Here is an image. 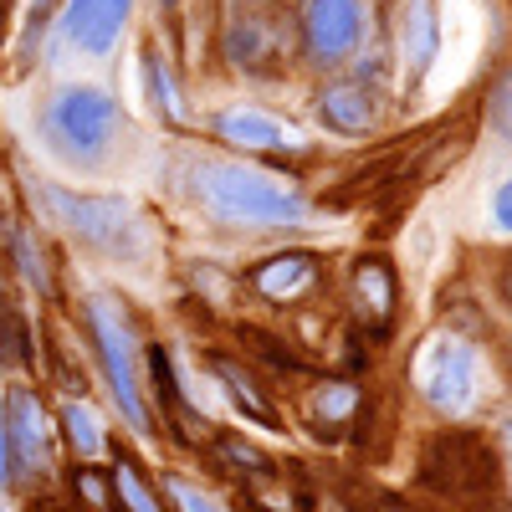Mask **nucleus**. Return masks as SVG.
Segmentation results:
<instances>
[{
    "label": "nucleus",
    "mask_w": 512,
    "mask_h": 512,
    "mask_svg": "<svg viewBox=\"0 0 512 512\" xmlns=\"http://www.w3.org/2000/svg\"><path fill=\"white\" fill-rule=\"evenodd\" d=\"M190 195L200 200L205 216L231 221V226H303L308 221V205L297 200L287 185L256 175L246 164H200Z\"/></svg>",
    "instance_id": "nucleus-1"
},
{
    "label": "nucleus",
    "mask_w": 512,
    "mask_h": 512,
    "mask_svg": "<svg viewBox=\"0 0 512 512\" xmlns=\"http://www.w3.org/2000/svg\"><path fill=\"white\" fill-rule=\"evenodd\" d=\"M41 134L67 164L93 169L118 134V103L103 88H62L41 113Z\"/></svg>",
    "instance_id": "nucleus-2"
},
{
    "label": "nucleus",
    "mask_w": 512,
    "mask_h": 512,
    "mask_svg": "<svg viewBox=\"0 0 512 512\" xmlns=\"http://www.w3.org/2000/svg\"><path fill=\"white\" fill-rule=\"evenodd\" d=\"M52 420L41 410V400L31 390L6 395V410H0V487H26L52 466Z\"/></svg>",
    "instance_id": "nucleus-3"
},
{
    "label": "nucleus",
    "mask_w": 512,
    "mask_h": 512,
    "mask_svg": "<svg viewBox=\"0 0 512 512\" xmlns=\"http://www.w3.org/2000/svg\"><path fill=\"white\" fill-rule=\"evenodd\" d=\"M88 323H93V344L103 359V379L123 410V420L144 436L149 431V405L139 390V369H134V333H128V318L118 308V297H93L88 303Z\"/></svg>",
    "instance_id": "nucleus-4"
},
{
    "label": "nucleus",
    "mask_w": 512,
    "mask_h": 512,
    "mask_svg": "<svg viewBox=\"0 0 512 512\" xmlns=\"http://www.w3.org/2000/svg\"><path fill=\"white\" fill-rule=\"evenodd\" d=\"M410 374H415V390L425 395V405H436L446 415L472 410V400H477V354L451 333L425 338L415 349Z\"/></svg>",
    "instance_id": "nucleus-5"
},
{
    "label": "nucleus",
    "mask_w": 512,
    "mask_h": 512,
    "mask_svg": "<svg viewBox=\"0 0 512 512\" xmlns=\"http://www.w3.org/2000/svg\"><path fill=\"white\" fill-rule=\"evenodd\" d=\"M47 200L57 205L67 231L82 236L88 246L113 251V256H128L139 246V221L123 200H93V195H67V190H47Z\"/></svg>",
    "instance_id": "nucleus-6"
},
{
    "label": "nucleus",
    "mask_w": 512,
    "mask_h": 512,
    "mask_svg": "<svg viewBox=\"0 0 512 512\" xmlns=\"http://www.w3.org/2000/svg\"><path fill=\"white\" fill-rule=\"evenodd\" d=\"M359 0H308V11H303V36H308V52L333 62V57H344L359 47Z\"/></svg>",
    "instance_id": "nucleus-7"
},
{
    "label": "nucleus",
    "mask_w": 512,
    "mask_h": 512,
    "mask_svg": "<svg viewBox=\"0 0 512 512\" xmlns=\"http://www.w3.org/2000/svg\"><path fill=\"white\" fill-rule=\"evenodd\" d=\"M128 6L134 0H67V16H62V31L77 52H88V57H103L123 21H128Z\"/></svg>",
    "instance_id": "nucleus-8"
},
{
    "label": "nucleus",
    "mask_w": 512,
    "mask_h": 512,
    "mask_svg": "<svg viewBox=\"0 0 512 512\" xmlns=\"http://www.w3.org/2000/svg\"><path fill=\"white\" fill-rule=\"evenodd\" d=\"M251 287L272 297V303H297L308 287H318V262L303 251H287V256H272V262H262L251 272Z\"/></svg>",
    "instance_id": "nucleus-9"
},
{
    "label": "nucleus",
    "mask_w": 512,
    "mask_h": 512,
    "mask_svg": "<svg viewBox=\"0 0 512 512\" xmlns=\"http://www.w3.org/2000/svg\"><path fill=\"white\" fill-rule=\"evenodd\" d=\"M216 134L226 144H241V149H282L292 144V134L282 128V118L262 113V108H226L216 118Z\"/></svg>",
    "instance_id": "nucleus-10"
},
{
    "label": "nucleus",
    "mask_w": 512,
    "mask_h": 512,
    "mask_svg": "<svg viewBox=\"0 0 512 512\" xmlns=\"http://www.w3.org/2000/svg\"><path fill=\"white\" fill-rule=\"evenodd\" d=\"M354 303L364 308V318L374 328L390 323V313H395V277H390V267L384 262H359L354 267Z\"/></svg>",
    "instance_id": "nucleus-11"
},
{
    "label": "nucleus",
    "mask_w": 512,
    "mask_h": 512,
    "mask_svg": "<svg viewBox=\"0 0 512 512\" xmlns=\"http://www.w3.org/2000/svg\"><path fill=\"white\" fill-rule=\"evenodd\" d=\"M436 36H441V11H436V0H415V6L405 11V62H410L415 77L431 67Z\"/></svg>",
    "instance_id": "nucleus-12"
},
{
    "label": "nucleus",
    "mask_w": 512,
    "mask_h": 512,
    "mask_svg": "<svg viewBox=\"0 0 512 512\" xmlns=\"http://www.w3.org/2000/svg\"><path fill=\"white\" fill-rule=\"evenodd\" d=\"M359 384L354 379H323L318 390L308 395V415L318 420V425H349L354 415H359Z\"/></svg>",
    "instance_id": "nucleus-13"
},
{
    "label": "nucleus",
    "mask_w": 512,
    "mask_h": 512,
    "mask_svg": "<svg viewBox=\"0 0 512 512\" xmlns=\"http://www.w3.org/2000/svg\"><path fill=\"white\" fill-rule=\"evenodd\" d=\"M323 118L333 128H344V134H364V128L374 123V103L364 98V88H354V82H338V88L323 93Z\"/></svg>",
    "instance_id": "nucleus-14"
},
{
    "label": "nucleus",
    "mask_w": 512,
    "mask_h": 512,
    "mask_svg": "<svg viewBox=\"0 0 512 512\" xmlns=\"http://www.w3.org/2000/svg\"><path fill=\"white\" fill-rule=\"evenodd\" d=\"M62 431H67V446L82 456V461H93L103 456V425L93 415V405H82V400H67L62 405Z\"/></svg>",
    "instance_id": "nucleus-15"
},
{
    "label": "nucleus",
    "mask_w": 512,
    "mask_h": 512,
    "mask_svg": "<svg viewBox=\"0 0 512 512\" xmlns=\"http://www.w3.org/2000/svg\"><path fill=\"white\" fill-rule=\"evenodd\" d=\"M113 492H118V507L123 512H164L159 492L144 482V472L128 456H118V466H113Z\"/></svg>",
    "instance_id": "nucleus-16"
},
{
    "label": "nucleus",
    "mask_w": 512,
    "mask_h": 512,
    "mask_svg": "<svg viewBox=\"0 0 512 512\" xmlns=\"http://www.w3.org/2000/svg\"><path fill=\"white\" fill-rule=\"evenodd\" d=\"M164 492H169V502H175L180 512H236L226 497H216L210 487H200V482H190V477H180V472L164 482Z\"/></svg>",
    "instance_id": "nucleus-17"
},
{
    "label": "nucleus",
    "mask_w": 512,
    "mask_h": 512,
    "mask_svg": "<svg viewBox=\"0 0 512 512\" xmlns=\"http://www.w3.org/2000/svg\"><path fill=\"white\" fill-rule=\"evenodd\" d=\"M72 487H77V502L93 507V512L118 507V492H113L108 472H98V466H77V472H72Z\"/></svg>",
    "instance_id": "nucleus-18"
},
{
    "label": "nucleus",
    "mask_w": 512,
    "mask_h": 512,
    "mask_svg": "<svg viewBox=\"0 0 512 512\" xmlns=\"http://www.w3.org/2000/svg\"><path fill=\"white\" fill-rule=\"evenodd\" d=\"M26 359V328H21V313L0 297V364H21Z\"/></svg>",
    "instance_id": "nucleus-19"
},
{
    "label": "nucleus",
    "mask_w": 512,
    "mask_h": 512,
    "mask_svg": "<svg viewBox=\"0 0 512 512\" xmlns=\"http://www.w3.org/2000/svg\"><path fill=\"white\" fill-rule=\"evenodd\" d=\"M144 77H149V88H154V98L164 103V113H169V118H180V98H175V77H169V72L159 67V57H149V52H144Z\"/></svg>",
    "instance_id": "nucleus-20"
},
{
    "label": "nucleus",
    "mask_w": 512,
    "mask_h": 512,
    "mask_svg": "<svg viewBox=\"0 0 512 512\" xmlns=\"http://www.w3.org/2000/svg\"><path fill=\"white\" fill-rule=\"evenodd\" d=\"M487 123L497 128L502 139H512V72L492 88V103H487Z\"/></svg>",
    "instance_id": "nucleus-21"
},
{
    "label": "nucleus",
    "mask_w": 512,
    "mask_h": 512,
    "mask_svg": "<svg viewBox=\"0 0 512 512\" xmlns=\"http://www.w3.org/2000/svg\"><path fill=\"white\" fill-rule=\"evenodd\" d=\"M11 246H16V262H21V272H31V282L47 292V272H41V262H36V241L26 236V231H16L11 236Z\"/></svg>",
    "instance_id": "nucleus-22"
},
{
    "label": "nucleus",
    "mask_w": 512,
    "mask_h": 512,
    "mask_svg": "<svg viewBox=\"0 0 512 512\" xmlns=\"http://www.w3.org/2000/svg\"><path fill=\"white\" fill-rule=\"evenodd\" d=\"M221 451H226V461L246 466V472H267V456H256V446H246V441H221Z\"/></svg>",
    "instance_id": "nucleus-23"
},
{
    "label": "nucleus",
    "mask_w": 512,
    "mask_h": 512,
    "mask_svg": "<svg viewBox=\"0 0 512 512\" xmlns=\"http://www.w3.org/2000/svg\"><path fill=\"white\" fill-rule=\"evenodd\" d=\"M492 221H497L502 231H512V175L502 180V190H497V200H492Z\"/></svg>",
    "instance_id": "nucleus-24"
},
{
    "label": "nucleus",
    "mask_w": 512,
    "mask_h": 512,
    "mask_svg": "<svg viewBox=\"0 0 512 512\" xmlns=\"http://www.w3.org/2000/svg\"><path fill=\"white\" fill-rule=\"evenodd\" d=\"M31 6H36V16H41V11H47V6H52V0H31Z\"/></svg>",
    "instance_id": "nucleus-25"
},
{
    "label": "nucleus",
    "mask_w": 512,
    "mask_h": 512,
    "mask_svg": "<svg viewBox=\"0 0 512 512\" xmlns=\"http://www.w3.org/2000/svg\"><path fill=\"white\" fill-rule=\"evenodd\" d=\"M36 512H62V507H36Z\"/></svg>",
    "instance_id": "nucleus-26"
},
{
    "label": "nucleus",
    "mask_w": 512,
    "mask_h": 512,
    "mask_svg": "<svg viewBox=\"0 0 512 512\" xmlns=\"http://www.w3.org/2000/svg\"><path fill=\"white\" fill-rule=\"evenodd\" d=\"M507 297H512V272H507Z\"/></svg>",
    "instance_id": "nucleus-27"
},
{
    "label": "nucleus",
    "mask_w": 512,
    "mask_h": 512,
    "mask_svg": "<svg viewBox=\"0 0 512 512\" xmlns=\"http://www.w3.org/2000/svg\"><path fill=\"white\" fill-rule=\"evenodd\" d=\"M507 441H512V425H507Z\"/></svg>",
    "instance_id": "nucleus-28"
},
{
    "label": "nucleus",
    "mask_w": 512,
    "mask_h": 512,
    "mask_svg": "<svg viewBox=\"0 0 512 512\" xmlns=\"http://www.w3.org/2000/svg\"><path fill=\"white\" fill-rule=\"evenodd\" d=\"M0 512H6V507H0Z\"/></svg>",
    "instance_id": "nucleus-29"
}]
</instances>
